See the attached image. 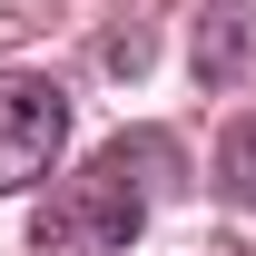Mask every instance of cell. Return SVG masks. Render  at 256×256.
<instances>
[{"instance_id": "1", "label": "cell", "mask_w": 256, "mask_h": 256, "mask_svg": "<svg viewBox=\"0 0 256 256\" xmlns=\"http://www.w3.org/2000/svg\"><path fill=\"white\" fill-rule=\"evenodd\" d=\"M148 158V148H138ZM138 158L128 148H108V158H89L79 178H60L50 188V207L30 217L40 256H108L138 236V217H148V188H138Z\"/></svg>"}, {"instance_id": "2", "label": "cell", "mask_w": 256, "mask_h": 256, "mask_svg": "<svg viewBox=\"0 0 256 256\" xmlns=\"http://www.w3.org/2000/svg\"><path fill=\"white\" fill-rule=\"evenodd\" d=\"M60 138H69V98H60V79L0 69V197L30 188V178H50Z\"/></svg>"}, {"instance_id": "3", "label": "cell", "mask_w": 256, "mask_h": 256, "mask_svg": "<svg viewBox=\"0 0 256 256\" xmlns=\"http://www.w3.org/2000/svg\"><path fill=\"white\" fill-rule=\"evenodd\" d=\"M197 79H207V89H236V79H246L256 69V0H217V10H207V20H197Z\"/></svg>"}, {"instance_id": "4", "label": "cell", "mask_w": 256, "mask_h": 256, "mask_svg": "<svg viewBox=\"0 0 256 256\" xmlns=\"http://www.w3.org/2000/svg\"><path fill=\"white\" fill-rule=\"evenodd\" d=\"M217 188L236 197V207H256V118L226 128V148H217Z\"/></svg>"}]
</instances>
